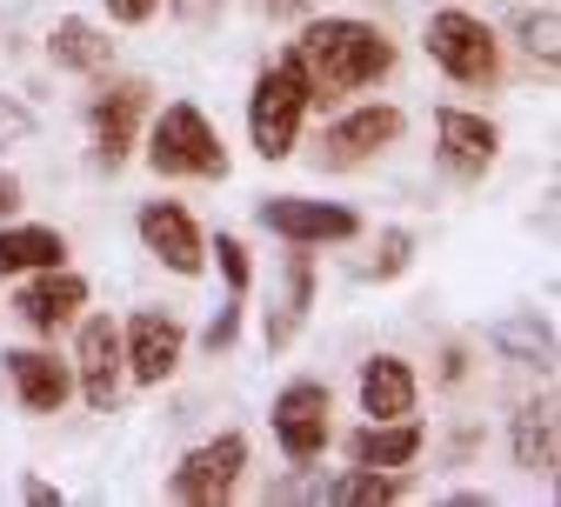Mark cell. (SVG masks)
I'll list each match as a JSON object with an SVG mask.
<instances>
[{
	"mask_svg": "<svg viewBox=\"0 0 561 507\" xmlns=\"http://www.w3.org/2000/svg\"><path fill=\"white\" fill-rule=\"evenodd\" d=\"M288 54L301 60L308 74V94L328 107L341 94H362L375 88L388 67H394V41L375 27V21H355V14H321L301 27V41H288Z\"/></svg>",
	"mask_w": 561,
	"mask_h": 507,
	"instance_id": "obj_1",
	"label": "cell"
},
{
	"mask_svg": "<svg viewBox=\"0 0 561 507\" xmlns=\"http://www.w3.org/2000/svg\"><path fill=\"white\" fill-rule=\"evenodd\" d=\"M314 94H308V74L295 54H280L274 67H261V81L248 94V140L261 161H288L295 140H301V120H308Z\"/></svg>",
	"mask_w": 561,
	"mask_h": 507,
	"instance_id": "obj_2",
	"label": "cell"
},
{
	"mask_svg": "<svg viewBox=\"0 0 561 507\" xmlns=\"http://www.w3.org/2000/svg\"><path fill=\"white\" fill-rule=\"evenodd\" d=\"M81 308H88V280L67 274V267H41V280H27L14 295V314L34 334H60L67 321H81Z\"/></svg>",
	"mask_w": 561,
	"mask_h": 507,
	"instance_id": "obj_14",
	"label": "cell"
},
{
	"mask_svg": "<svg viewBox=\"0 0 561 507\" xmlns=\"http://www.w3.org/2000/svg\"><path fill=\"white\" fill-rule=\"evenodd\" d=\"M401 107H355V114H341L328 134H321V168H362L368 154H381V148H394L401 140Z\"/></svg>",
	"mask_w": 561,
	"mask_h": 507,
	"instance_id": "obj_11",
	"label": "cell"
},
{
	"mask_svg": "<svg viewBox=\"0 0 561 507\" xmlns=\"http://www.w3.org/2000/svg\"><path fill=\"white\" fill-rule=\"evenodd\" d=\"M148 168L168 174V181H221L228 174V148H221L215 120H207L194 101H174L148 127Z\"/></svg>",
	"mask_w": 561,
	"mask_h": 507,
	"instance_id": "obj_3",
	"label": "cell"
},
{
	"mask_svg": "<svg viewBox=\"0 0 561 507\" xmlns=\"http://www.w3.org/2000/svg\"><path fill=\"white\" fill-rule=\"evenodd\" d=\"M121 327L107 321V314H94V321H81V347H75V388H81V401L94 407V414H107L114 407V394H121Z\"/></svg>",
	"mask_w": 561,
	"mask_h": 507,
	"instance_id": "obj_12",
	"label": "cell"
},
{
	"mask_svg": "<svg viewBox=\"0 0 561 507\" xmlns=\"http://www.w3.org/2000/svg\"><path fill=\"white\" fill-rule=\"evenodd\" d=\"M334 394L321 388V381H288L274 394V441H280V454H288L295 468H308V461H321V448L334 441Z\"/></svg>",
	"mask_w": 561,
	"mask_h": 507,
	"instance_id": "obj_5",
	"label": "cell"
},
{
	"mask_svg": "<svg viewBox=\"0 0 561 507\" xmlns=\"http://www.w3.org/2000/svg\"><path fill=\"white\" fill-rule=\"evenodd\" d=\"M515 34H522V47L554 74V60H561V14H554V8H528V14L515 21Z\"/></svg>",
	"mask_w": 561,
	"mask_h": 507,
	"instance_id": "obj_24",
	"label": "cell"
},
{
	"mask_svg": "<svg viewBox=\"0 0 561 507\" xmlns=\"http://www.w3.org/2000/svg\"><path fill=\"white\" fill-rule=\"evenodd\" d=\"M14 207H21V181H14V174H0V221H8Z\"/></svg>",
	"mask_w": 561,
	"mask_h": 507,
	"instance_id": "obj_30",
	"label": "cell"
},
{
	"mask_svg": "<svg viewBox=\"0 0 561 507\" xmlns=\"http://www.w3.org/2000/svg\"><path fill=\"white\" fill-rule=\"evenodd\" d=\"M234 327H241V295L221 308V321H207V347H228V341H234Z\"/></svg>",
	"mask_w": 561,
	"mask_h": 507,
	"instance_id": "obj_29",
	"label": "cell"
},
{
	"mask_svg": "<svg viewBox=\"0 0 561 507\" xmlns=\"http://www.w3.org/2000/svg\"><path fill=\"white\" fill-rule=\"evenodd\" d=\"M107 14H114L121 27H148V21L161 14V0H107Z\"/></svg>",
	"mask_w": 561,
	"mask_h": 507,
	"instance_id": "obj_28",
	"label": "cell"
},
{
	"mask_svg": "<svg viewBox=\"0 0 561 507\" xmlns=\"http://www.w3.org/2000/svg\"><path fill=\"white\" fill-rule=\"evenodd\" d=\"M154 114V88L148 81H114L94 94L88 107V127H94V161L114 174L127 154H134V140H140V120Z\"/></svg>",
	"mask_w": 561,
	"mask_h": 507,
	"instance_id": "obj_6",
	"label": "cell"
},
{
	"mask_svg": "<svg viewBox=\"0 0 561 507\" xmlns=\"http://www.w3.org/2000/svg\"><path fill=\"white\" fill-rule=\"evenodd\" d=\"M215 261H221V274H228V295H248L254 267H248V247H241L234 234H215Z\"/></svg>",
	"mask_w": 561,
	"mask_h": 507,
	"instance_id": "obj_25",
	"label": "cell"
},
{
	"mask_svg": "<svg viewBox=\"0 0 561 507\" xmlns=\"http://www.w3.org/2000/svg\"><path fill=\"white\" fill-rule=\"evenodd\" d=\"M140 241H148V254L174 274H201L207 267V241L194 228V214L181 200H148L140 207Z\"/></svg>",
	"mask_w": 561,
	"mask_h": 507,
	"instance_id": "obj_13",
	"label": "cell"
},
{
	"mask_svg": "<svg viewBox=\"0 0 561 507\" xmlns=\"http://www.w3.org/2000/svg\"><path fill=\"white\" fill-rule=\"evenodd\" d=\"M355 394H362V414L368 420H401V414H414L421 381H414V368H408L401 354H375V360H362Z\"/></svg>",
	"mask_w": 561,
	"mask_h": 507,
	"instance_id": "obj_16",
	"label": "cell"
},
{
	"mask_svg": "<svg viewBox=\"0 0 561 507\" xmlns=\"http://www.w3.org/2000/svg\"><path fill=\"white\" fill-rule=\"evenodd\" d=\"M308 308H314V261H308V254H288V287H280V308L267 314L261 341H267V347H288V341L301 334Z\"/></svg>",
	"mask_w": 561,
	"mask_h": 507,
	"instance_id": "obj_20",
	"label": "cell"
},
{
	"mask_svg": "<svg viewBox=\"0 0 561 507\" xmlns=\"http://www.w3.org/2000/svg\"><path fill=\"white\" fill-rule=\"evenodd\" d=\"M515 468L522 474H554V401H528L515 414Z\"/></svg>",
	"mask_w": 561,
	"mask_h": 507,
	"instance_id": "obj_22",
	"label": "cell"
},
{
	"mask_svg": "<svg viewBox=\"0 0 561 507\" xmlns=\"http://www.w3.org/2000/svg\"><path fill=\"white\" fill-rule=\"evenodd\" d=\"M495 347H508L522 368H554V327L548 321H535V314H515V321H502L495 327Z\"/></svg>",
	"mask_w": 561,
	"mask_h": 507,
	"instance_id": "obj_23",
	"label": "cell"
},
{
	"mask_svg": "<svg viewBox=\"0 0 561 507\" xmlns=\"http://www.w3.org/2000/svg\"><path fill=\"white\" fill-rule=\"evenodd\" d=\"M27 500H34V507H54V500H60V487H47V481H27Z\"/></svg>",
	"mask_w": 561,
	"mask_h": 507,
	"instance_id": "obj_32",
	"label": "cell"
},
{
	"mask_svg": "<svg viewBox=\"0 0 561 507\" xmlns=\"http://www.w3.org/2000/svg\"><path fill=\"white\" fill-rule=\"evenodd\" d=\"M495 154H502V127L495 120H481L468 107H442L435 114V161L455 181H481L488 168H495Z\"/></svg>",
	"mask_w": 561,
	"mask_h": 507,
	"instance_id": "obj_10",
	"label": "cell"
},
{
	"mask_svg": "<svg viewBox=\"0 0 561 507\" xmlns=\"http://www.w3.org/2000/svg\"><path fill=\"white\" fill-rule=\"evenodd\" d=\"M47 60H54V67H67V74H107L114 41H107L94 21L67 14V21H54V34H47Z\"/></svg>",
	"mask_w": 561,
	"mask_h": 507,
	"instance_id": "obj_18",
	"label": "cell"
},
{
	"mask_svg": "<svg viewBox=\"0 0 561 507\" xmlns=\"http://www.w3.org/2000/svg\"><path fill=\"white\" fill-rule=\"evenodd\" d=\"M408 261H414V234L408 228H388L381 234V254H375V280H394Z\"/></svg>",
	"mask_w": 561,
	"mask_h": 507,
	"instance_id": "obj_26",
	"label": "cell"
},
{
	"mask_svg": "<svg viewBox=\"0 0 561 507\" xmlns=\"http://www.w3.org/2000/svg\"><path fill=\"white\" fill-rule=\"evenodd\" d=\"M181 347H187V327L161 308H140L121 334V368L140 381V388H161L174 368H181Z\"/></svg>",
	"mask_w": 561,
	"mask_h": 507,
	"instance_id": "obj_8",
	"label": "cell"
},
{
	"mask_svg": "<svg viewBox=\"0 0 561 507\" xmlns=\"http://www.w3.org/2000/svg\"><path fill=\"white\" fill-rule=\"evenodd\" d=\"M27 134H34V114L14 94H0V148H14V140H27Z\"/></svg>",
	"mask_w": 561,
	"mask_h": 507,
	"instance_id": "obj_27",
	"label": "cell"
},
{
	"mask_svg": "<svg viewBox=\"0 0 561 507\" xmlns=\"http://www.w3.org/2000/svg\"><path fill=\"white\" fill-rule=\"evenodd\" d=\"M241 468H248V441H241V434H221V441L194 448V454L168 474V494H174V500H187V507H215V500H228V494H234Z\"/></svg>",
	"mask_w": 561,
	"mask_h": 507,
	"instance_id": "obj_9",
	"label": "cell"
},
{
	"mask_svg": "<svg viewBox=\"0 0 561 507\" xmlns=\"http://www.w3.org/2000/svg\"><path fill=\"white\" fill-rule=\"evenodd\" d=\"M261 14H308V0H254Z\"/></svg>",
	"mask_w": 561,
	"mask_h": 507,
	"instance_id": "obj_31",
	"label": "cell"
},
{
	"mask_svg": "<svg viewBox=\"0 0 561 507\" xmlns=\"http://www.w3.org/2000/svg\"><path fill=\"white\" fill-rule=\"evenodd\" d=\"M8 381H14L27 414H60L67 394H75V360H54L41 347H14L8 354Z\"/></svg>",
	"mask_w": 561,
	"mask_h": 507,
	"instance_id": "obj_15",
	"label": "cell"
},
{
	"mask_svg": "<svg viewBox=\"0 0 561 507\" xmlns=\"http://www.w3.org/2000/svg\"><path fill=\"white\" fill-rule=\"evenodd\" d=\"M421 454V427L401 414V420H368L347 434V461L355 468H408Z\"/></svg>",
	"mask_w": 561,
	"mask_h": 507,
	"instance_id": "obj_17",
	"label": "cell"
},
{
	"mask_svg": "<svg viewBox=\"0 0 561 507\" xmlns=\"http://www.w3.org/2000/svg\"><path fill=\"white\" fill-rule=\"evenodd\" d=\"M401 494H408L401 468H355L347 461L334 481H321V500H334V507H381V500H401Z\"/></svg>",
	"mask_w": 561,
	"mask_h": 507,
	"instance_id": "obj_19",
	"label": "cell"
},
{
	"mask_svg": "<svg viewBox=\"0 0 561 507\" xmlns=\"http://www.w3.org/2000/svg\"><path fill=\"white\" fill-rule=\"evenodd\" d=\"M254 214H261V228L280 234L288 247H321V241H355V234H362V221H355L347 207H334V200H301V194H267Z\"/></svg>",
	"mask_w": 561,
	"mask_h": 507,
	"instance_id": "obj_7",
	"label": "cell"
},
{
	"mask_svg": "<svg viewBox=\"0 0 561 507\" xmlns=\"http://www.w3.org/2000/svg\"><path fill=\"white\" fill-rule=\"evenodd\" d=\"M421 41H428V60L461 88H495L502 81V41L488 21H474L461 8H442V14H428V34Z\"/></svg>",
	"mask_w": 561,
	"mask_h": 507,
	"instance_id": "obj_4",
	"label": "cell"
},
{
	"mask_svg": "<svg viewBox=\"0 0 561 507\" xmlns=\"http://www.w3.org/2000/svg\"><path fill=\"white\" fill-rule=\"evenodd\" d=\"M60 261H67V241L54 228H0V280L41 274V267H60Z\"/></svg>",
	"mask_w": 561,
	"mask_h": 507,
	"instance_id": "obj_21",
	"label": "cell"
}]
</instances>
